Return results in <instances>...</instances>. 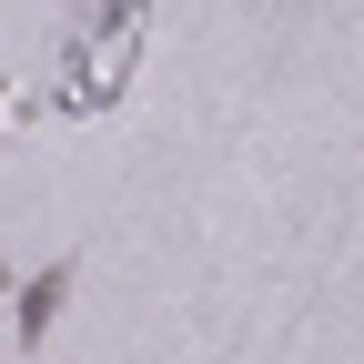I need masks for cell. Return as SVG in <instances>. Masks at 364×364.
Returning <instances> with one entry per match:
<instances>
[{"mask_svg": "<svg viewBox=\"0 0 364 364\" xmlns=\"http://www.w3.org/2000/svg\"><path fill=\"white\" fill-rule=\"evenodd\" d=\"M132 51H142V11H102V21H91V41H71V91H61V102L71 112H102L112 102V91L132 81Z\"/></svg>", "mask_w": 364, "mask_h": 364, "instance_id": "obj_1", "label": "cell"}, {"mask_svg": "<svg viewBox=\"0 0 364 364\" xmlns=\"http://www.w3.org/2000/svg\"><path fill=\"white\" fill-rule=\"evenodd\" d=\"M61 304H71V263H41L31 284H21V314H11V334H21V344H41Z\"/></svg>", "mask_w": 364, "mask_h": 364, "instance_id": "obj_2", "label": "cell"}]
</instances>
